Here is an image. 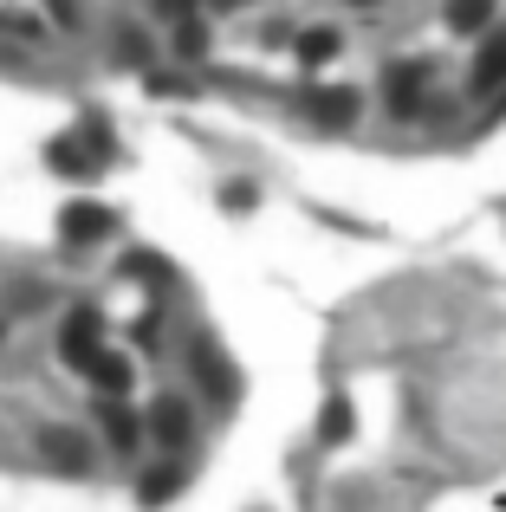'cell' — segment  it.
Wrapping results in <instances>:
<instances>
[{"instance_id":"1","label":"cell","mask_w":506,"mask_h":512,"mask_svg":"<svg viewBox=\"0 0 506 512\" xmlns=\"http://www.w3.org/2000/svg\"><path fill=\"white\" fill-rule=\"evenodd\" d=\"M111 208H104V201H72V208L59 214V240L65 247H91V240H104L111 234Z\"/></svg>"},{"instance_id":"2","label":"cell","mask_w":506,"mask_h":512,"mask_svg":"<svg viewBox=\"0 0 506 512\" xmlns=\"http://www.w3.org/2000/svg\"><path fill=\"white\" fill-rule=\"evenodd\" d=\"M305 117L312 124H325V130H344V124H357V91H338V85H318V91H305Z\"/></svg>"},{"instance_id":"3","label":"cell","mask_w":506,"mask_h":512,"mask_svg":"<svg viewBox=\"0 0 506 512\" xmlns=\"http://www.w3.org/2000/svg\"><path fill=\"white\" fill-rule=\"evenodd\" d=\"M85 376H91V389H98V396H124V389H130V376H137V363L98 344V350L85 357Z\"/></svg>"},{"instance_id":"4","label":"cell","mask_w":506,"mask_h":512,"mask_svg":"<svg viewBox=\"0 0 506 512\" xmlns=\"http://www.w3.org/2000/svg\"><path fill=\"white\" fill-rule=\"evenodd\" d=\"M98 338H104V318L98 312H72V318H65V331H59V350L72 363H85L91 350H98Z\"/></svg>"},{"instance_id":"5","label":"cell","mask_w":506,"mask_h":512,"mask_svg":"<svg viewBox=\"0 0 506 512\" xmlns=\"http://www.w3.org/2000/svg\"><path fill=\"white\" fill-rule=\"evenodd\" d=\"M195 376H202V389H208V396H215V402H234V370H228V363H221V350H195Z\"/></svg>"},{"instance_id":"6","label":"cell","mask_w":506,"mask_h":512,"mask_svg":"<svg viewBox=\"0 0 506 512\" xmlns=\"http://www.w3.org/2000/svg\"><path fill=\"white\" fill-rule=\"evenodd\" d=\"M98 415H104V435H111L117 448H137V441H143V422H137V415H130L117 396H104V409H98Z\"/></svg>"},{"instance_id":"7","label":"cell","mask_w":506,"mask_h":512,"mask_svg":"<svg viewBox=\"0 0 506 512\" xmlns=\"http://www.w3.org/2000/svg\"><path fill=\"white\" fill-rule=\"evenodd\" d=\"M150 428H156V441H169V448H182V441H189V409H182V402H156Z\"/></svg>"},{"instance_id":"8","label":"cell","mask_w":506,"mask_h":512,"mask_svg":"<svg viewBox=\"0 0 506 512\" xmlns=\"http://www.w3.org/2000/svg\"><path fill=\"white\" fill-rule=\"evenodd\" d=\"M494 20V0H448V26L455 33H474V26Z\"/></svg>"},{"instance_id":"9","label":"cell","mask_w":506,"mask_h":512,"mask_svg":"<svg viewBox=\"0 0 506 512\" xmlns=\"http://www.w3.org/2000/svg\"><path fill=\"white\" fill-rule=\"evenodd\" d=\"M500 78H506V39H487V46H481V59H474V85H500Z\"/></svg>"},{"instance_id":"10","label":"cell","mask_w":506,"mask_h":512,"mask_svg":"<svg viewBox=\"0 0 506 512\" xmlns=\"http://www.w3.org/2000/svg\"><path fill=\"white\" fill-rule=\"evenodd\" d=\"M331 52H338V33H331V26H312V33L299 39V59H305V65H325Z\"/></svg>"},{"instance_id":"11","label":"cell","mask_w":506,"mask_h":512,"mask_svg":"<svg viewBox=\"0 0 506 512\" xmlns=\"http://www.w3.org/2000/svg\"><path fill=\"white\" fill-rule=\"evenodd\" d=\"M318 435H325V441H344V435H351V402H344V396L325 402V422H318Z\"/></svg>"},{"instance_id":"12","label":"cell","mask_w":506,"mask_h":512,"mask_svg":"<svg viewBox=\"0 0 506 512\" xmlns=\"http://www.w3.org/2000/svg\"><path fill=\"white\" fill-rule=\"evenodd\" d=\"M182 487V474H176V467H156V474H143V500H169V493H176Z\"/></svg>"},{"instance_id":"13","label":"cell","mask_w":506,"mask_h":512,"mask_svg":"<svg viewBox=\"0 0 506 512\" xmlns=\"http://www.w3.org/2000/svg\"><path fill=\"white\" fill-rule=\"evenodd\" d=\"M176 52H182V59H202V52H208V33H202V20H189V13H182V33H176Z\"/></svg>"},{"instance_id":"14","label":"cell","mask_w":506,"mask_h":512,"mask_svg":"<svg viewBox=\"0 0 506 512\" xmlns=\"http://www.w3.org/2000/svg\"><path fill=\"white\" fill-rule=\"evenodd\" d=\"M39 448H46V454H59L65 467H78V461H85V448H78L72 435H59V428H46V435H39Z\"/></svg>"},{"instance_id":"15","label":"cell","mask_w":506,"mask_h":512,"mask_svg":"<svg viewBox=\"0 0 506 512\" xmlns=\"http://www.w3.org/2000/svg\"><path fill=\"white\" fill-rule=\"evenodd\" d=\"M416 78H422V72H409V78L396 72V78H390V111H396V117H403V111H416Z\"/></svg>"},{"instance_id":"16","label":"cell","mask_w":506,"mask_h":512,"mask_svg":"<svg viewBox=\"0 0 506 512\" xmlns=\"http://www.w3.org/2000/svg\"><path fill=\"white\" fill-rule=\"evenodd\" d=\"M52 169H59V175H91V163L72 150V143H52Z\"/></svg>"},{"instance_id":"17","label":"cell","mask_w":506,"mask_h":512,"mask_svg":"<svg viewBox=\"0 0 506 512\" xmlns=\"http://www.w3.org/2000/svg\"><path fill=\"white\" fill-rule=\"evenodd\" d=\"M156 7H163V13H176V20H182V13H189L195 0H156Z\"/></svg>"},{"instance_id":"18","label":"cell","mask_w":506,"mask_h":512,"mask_svg":"<svg viewBox=\"0 0 506 512\" xmlns=\"http://www.w3.org/2000/svg\"><path fill=\"white\" fill-rule=\"evenodd\" d=\"M357 7H377V0H357Z\"/></svg>"}]
</instances>
